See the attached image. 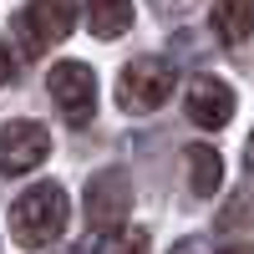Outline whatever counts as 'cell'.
Segmentation results:
<instances>
[{
	"label": "cell",
	"mask_w": 254,
	"mask_h": 254,
	"mask_svg": "<svg viewBox=\"0 0 254 254\" xmlns=\"http://www.w3.org/2000/svg\"><path fill=\"white\" fill-rule=\"evenodd\" d=\"M71 224V203L61 183H31L26 193L10 203V239L20 249H46L66 234Z\"/></svg>",
	"instance_id": "obj_1"
},
{
	"label": "cell",
	"mask_w": 254,
	"mask_h": 254,
	"mask_svg": "<svg viewBox=\"0 0 254 254\" xmlns=\"http://www.w3.org/2000/svg\"><path fill=\"white\" fill-rule=\"evenodd\" d=\"M173 97V61L163 56H137L127 61L117 76V102L122 112H158L163 102Z\"/></svg>",
	"instance_id": "obj_2"
},
{
	"label": "cell",
	"mask_w": 254,
	"mask_h": 254,
	"mask_svg": "<svg viewBox=\"0 0 254 254\" xmlns=\"http://www.w3.org/2000/svg\"><path fill=\"white\" fill-rule=\"evenodd\" d=\"M46 87H51V102L61 107V117H66L71 127H87L92 112H97V76L87 61H56L51 76H46Z\"/></svg>",
	"instance_id": "obj_3"
},
{
	"label": "cell",
	"mask_w": 254,
	"mask_h": 254,
	"mask_svg": "<svg viewBox=\"0 0 254 254\" xmlns=\"http://www.w3.org/2000/svg\"><path fill=\"white\" fill-rule=\"evenodd\" d=\"M71 20H76V0H26L15 15V31L26 41V51H46L71 36Z\"/></svg>",
	"instance_id": "obj_4"
},
{
	"label": "cell",
	"mask_w": 254,
	"mask_h": 254,
	"mask_svg": "<svg viewBox=\"0 0 254 254\" xmlns=\"http://www.w3.org/2000/svg\"><path fill=\"white\" fill-rule=\"evenodd\" d=\"M46 153H51V132H46L41 122L15 117V122L0 127V173H5V178L41 168V163H46Z\"/></svg>",
	"instance_id": "obj_5"
},
{
	"label": "cell",
	"mask_w": 254,
	"mask_h": 254,
	"mask_svg": "<svg viewBox=\"0 0 254 254\" xmlns=\"http://www.w3.org/2000/svg\"><path fill=\"white\" fill-rule=\"evenodd\" d=\"M127 208H132V183H127L122 168L92 173V183H87V219L97 229H117L127 219Z\"/></svg>",
	"instance_id": "obj_6"
},
{
	"label": "cell",
	"mask_w": 254,
	"mask_h": 254,
	"mask_svg": "<svg viewBox=\"0 0 254 254\" xmlns=\"http://www.w3.org/2000/svg\"><path fill=\"white\" fill-rule=\"evenodd\" d=\"M183 112L193 127H208V132H219V127L234 117V87L219 76H193L183 92Z\"/></svg>",
	"instance_id": "obj_7"
},
{
	"label": "cell",
	"mask_w": 254,
	"mask_h": 254,
	"mask_svg": "<svg viewBox=\"0 0 254 254\" xmlns=\"http://www.w3.org/2000/svg\"><path fill=\"white\" fill-rule=\"evenodd\" d=\"M214 36L224 46H239L254 36V0H214Z\"/></svg>",
	"instance_id": "obj_8"
},
{
	"label": "cell",
	"mask_w": 254,
	"mask_h": 254,
	"mask_svg": "<svg viewBox=\"0 0 254 254\" xmlns=\"http://www.w3.org/2000/svg\"><path fill=\"white\" fill-rule=\"evenodd\" d=\"M87 26L102 41H117L132 26V0H87Z\"/></svg>",
	"instance_id": "obj_9"
},
{
	"label": "cell",
	"mask_w": 254,
	"mask_h": 254,
	"mask_svg": "<svg viewBox=\"0 0 254 254\" xmlns=\"http://www.w3.org/2000/svg\"><path fill=\"white\" fill-rule=\"evenodd\" d=\"M219 183H224V163H219V153H214L208 142L188 147V188H193L198 198H208V193H219Z\"/></svg>",
	"instance_id": "obj_10"
},
{
	"label": "cell",
	"mask_w": 254,
	"mask_h": 254,
	"mask_svg": "<svg viewBox=\"0 0 254 254\" xmlns=\"http://www.w3.org/2000/svg\"><path fill=\"white\" fill-rule=\"evenodd\" d=\"M97 254H147V229L142 224H117L112 234L97 244Z\"/></svg>",
	"instance_id": "obj_11"
},
{
	"label": "cell",
	"mask_w": 254,
	"mask_h": 254,
	"mask_svg": "<svg viewBox=\"0 0 254 254\" xmlns=\"http://www.w3.org/2000/svg\"><path fill=\"white\" fill-rule=\"evenodd\" d=\"M234 219H244V224L254 219V203H249V198H239V203H224V214H219V224H224V229H234Z\"/></svg>",
	"instance_id": "obj_12"
},
{
	"label": "cell",
	"mask_w": 254,
	"mask_h": 254,
	"mask_svg": "<svg viewBox=\"0 0 254 254\" xmlns=\"http://www.w3.org/2000/svg\"><path fill=\"white\" fill-rule=\"evenodd\" d=\"M5 81H15V56H10L5 41H0V87H5Z\"/></svg>",
	"instance_id": "obj_13"
},
{
	"label": "cell",
	"mask_w": 254,
	"mask_h": 254,
	"mask_svg": "<svg viewBox=\"0 0 254 254\" xmlns=\"http://www.w3.org/2000/svg\"><path fill=\"white\" fill-rule=\"evenodd\" d=\"M153 5H158V10H168V15H178V10L193 5V0H153Z\"/></svg>",
	"instance_id": "obj_14"
},
{
	"label": "cell",
	"mask_w": 254,
	"mask_h": 254,
	"mask_svg": "<svg viewBox=\"0 0 254 254\" xmlns=\"http://www.w3.org/2000/svg\"><path fill=\"white\" fill-rule=\"evenodd\" d=\"M244 178L254 183V132H249V147H244Z\"/></svg>",
	"instance_id": "obj_15"
},
{
	"label": "cell",
	"mask_w": 254,
	"mask_h": 254,
	"mask_svg": "<svg viewBox=\"0 0 254 254\" xmlns=\"http://www.w3.org/2000/svg\"><path fill=\"white\" fill-rule=\"evenodd\" d=\"M173 254H203V249H198L193 239H183V244H173Z\"/></svg>",
	"instance_id": "obj_16"
},
{
	"label": "cell",
	"mask_w": 254,
	"mask_h": 254,
	"mask_svg": "<svg viewBox=\"0 0 254 254\" xmlns=\"http://www.w3.org/2000/svg\"><path fill=\"white\" fill-rule=\"evenodd\" d=\"M219 254H254V244H224Z\"/></svg>",
	"instance_id": "obj_17"
},
{
	"label": "cell",
	"mask_w": 254,
	"mask_h": 254,
	"mask_svg": "<svg viewBox=\"0 0 254 254\" xmlns=\"http://www.w3.org/2000/svg\"><path fill=\"white\" fill-rule=\"evenodd\" d=\"M71 254H76V249H71Z\"/></svg>",
	"instance_id": "obj_18"
}]
</instances>
